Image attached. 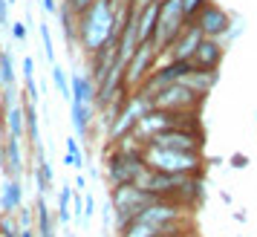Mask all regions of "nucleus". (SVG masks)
Here are the masks:
<instances>
[{
  "instance_id": "1",
  "label": "nucleus",
  "mask_w": 257,
  "mask_h": 237,
  "mask_svg": "<svg viewBox=\"0 0 257 237\" xmlns=\"http://www.w3.org/2000/svg\"><path fill=\"white\" fill-rule=\"evenodd\" d=\"M145 171V159H142V145L127 136L116 142L104 156V179L107 185H127V182H136L139 174Z\"/></svg>"
},
{
  "instance_id": "2",
  "label": "nucleus",
  "mask_w": 257,
  "mask_h": 237,
  "mask_svg": "<svg viewBox=\"0 0 257 237\" xmlns=\"http://www.w3.org/2000/svg\"><path fill=\"white\" fill-rule=\"evenodd\" d=\"M145 168L159 174H179V177H202L205 156L202 154H182V151H165L156 145H142Z\"/></svg>"
},
{
  "instance_id": "3",
  "label": "nucleus",
  "mask_w": 257,
  "mask_h": 237,
  "mask_svg": "<svg viewBox=\"0 0 257 237\" xmlns=\"http://www.w3.org/2000/svg\"><path fill=\"white\" fill-rule=\"evenodd\" d=\"M156 200L153 194H148L145 188L139 185H113L110 188V205H113V214H116V231L118 228H124L130 220H136L142 214V208H148L151 202Z\"/></svg>"
},
{
  "instance_id": "4",
  "label": "nucleus",
  "mask_w": 257,
  "mask_h": 237,
  "mask_svg": "<svg viewBox=\"0 0 257 237\" xmlns=\"http://www.w3.org/2000/svg\"><path fill=\"white\" fill-rule=\"evenodd\" d=\"M185 15H182V3L179 0H159V21H156V32H153V49L159 52V58L168 55V49L174 44L179 32L185 29Z\"/></svg>"
},
{
  "instance_id": "5",
  "label": "nucleus",
  "mask_w": 257,
  "mask_h": 237,
  "mask_svg": "<svg viewBox=\"0 0 257 237\" xmlns=\"http://www.w3.org/2000/svg\"><path fill=\"white\" fill-rule=\"evenodd\" d=\"M148 145H156V148H165V151H182V154H202V148H205V131H202V125L168 128V131L156 133Z\"/></svg>"
},
{
  "instance_id": "6",
  "label": "nucleus",
  "mask_w": 257,
  "mask_h": 237,
  "mask_svg": "<svg viewBox=\"0 0 257 237\" xmlns=\"http://www.w3.org/2000/svg\"><path fill=\"white\" fill-rule=\"evenodd\" d=\"M151 101L148 98H142L139 93H130V98L124 101V107L118 110V116L110 122V128H107V142L116 145L121 142V139H127L130 133H133V128H136V122H139L148 110H151Z\"/></svg>"
},
{
  "instance_id": "7",
  "label": "nucleus",
  "mask_w": 257,
  "mask_h": 237,
  "mask_svg": "<svg viewBox=\"0 0 257 237\" xmlns=\"http://www.w3.org/2000/svg\"><path fill=\"white\" fill-rule=\"evenodd\" d=\"M205 98H199L197 93H191L185 84H171L165 87L162 93L153 98V107L156 110H168V113H199Z\"/></svg>"
},
{
  "instance_id": "8",
  "label": "nucleus",
  "mask_w": 257,
  "mask_h": 237,
  "mask_svg": "<svg viewBox=\"0 0 257 237\" xmlns=\"http://www.w3.org/2000/svg\"><path fill=\"white\" fill-rule=\"evenodd\" d=\"M159 52L153 49V44H139L136 47V52L127 58V64H124V84H127L130 90H136L148 75H151V70L159 64Z\"/></svg>"
},
{
  "instance_id": "9",
  "label": "nucleus",
  "mask_w": 257,
  "mask_h": 237,
  "mask_svg": "<svg viewBox=\"0 0 257 237\" xmlns=\"http://www.w3.org/2000/svg\"><path fill=\"white\" fill-rule=\"evenodd\" d=\"M194 24L202 29V35L205 38H214V41H222V38L231 32V15L225 12L222 6H217V3H208L202 12L197 15V21Z\"/></svg>"
},
{
  "instance_id": "10",
  "label": "nucleus",
  "mask_w": 257,
  "mask_h": 237,
  "mask_svg": "<svg viewBox=\"0 0 257 237\" xmlns=\"http://www.w3.org/2000/svg\"><path fill=\"white\" fill-rule=\"evenodd\" d=\"M202 29H199L194 21L191 24H185V29L179 32V38H176L174 44H171V49H168V58L174 61H191L194 58V52H197V47L202 44Z\"/></svg>"
},
{
  "instance_id": "11",
  "label": "nucleus",
  "mask_w": 257,
  "mask_h": 237,
  "mask_svg": "<svg viewBox=\"0 0 257 237\" xmlns=\"http://www.w3.org/2000/svg\"><path fill=\"white\" fill-rule=\"evenodd\" d=\"M222 58H225V44L222 41H214V38H202V44L197 47L191 64L197 70H220Z\"/></svg>"
},
{
  "instance_id": "12",
  "label": "nucleus",
  "mask_w": 257,
  "mask_h": 237,
  "mask_svg": "<svg viewBox=\"0 0 257 237\" xmlns=\"http://www.w3.org/2000/svg\"><path fill=\"white\" fill-rule=\"evenodd\" d=\"M217 81H220V70H197V67H194L179 84H185L191 93H197L199 98H205V95L214 90Z\"/></svg>"
},
{
  "instance_id": "13",
  "label": "nucleus",
  "mask_w": 257,
  "mask_h": 237,
  "mask_svg": "<svg viewBox=\"0 0 257 237\" xmlns=\"http://www.w3.org/2000/svg\"><path fill=\"white\" fill-rule=\"evenodd\" d=\"M156 21H159V0L148 3L142 12H136V41L139 44H151L153 32H156Z\"/></svg>"
},
{
  "instance_id": "14",
  "label": "nucleus",
  "mask_w": 257,
  "mask_h": 237,
  "mask_svg": "<svg viewBox=\"0 0 257 237\" xmlns=\"http://www.w3.org/2000/svg\"><path fill=\"white\" fill-rule=\"evenodd\" d=\"M95 116H98L95 104H84V101H70V122H72V131H75V136H78V139L90 133V128H93Z\"/></svg>"
},
{
  "instance_id": "15",
  "label": "nucleus",
  "mask_w": 257,
  "mask_h": 237,
  "mask_svg": "<svg viewBox=\"0 0 257 237\" xmlns=\"http://www.w3.org/2000/svg\"><path fill=\"white\" fill-rule=\"evenodd\" d=\"M21 205H24V185H21V179L6 177L3 179V188H0V211L15 214Z\"/></svg>"
},
{
  "instance_id": "16",
  "label": "nucleus",
  "mask_w": 257,
  "mask_h": 237,
  "mask_svg": "<svg viewBox=\"0 0 257 237\" xmlns=\"http://www.w3.org/2000/svg\"><path fill=\"white\" fill-rule=\"evenodd\" d=\"M70 101H84V104H95V81L90 72H72L70 78Z\"/></svg>"
},
{
  "instance_id": "17",
  "label": "nucleus",
  "mask_w": 257,
  "mask_h": 237,
  "mask_svg": "<svg viewBox=\"0 0 257 237\" xmlns=\"http://www.w3.org/2000/svg\"><path fill=\"white\" fill-rule=\"evenodd\" d=\"M35 231L38 237H58L55 234V214L49 211V202L44 194H38L35 200Z\"/></svg>"
},
{
  "instance_id": "18",
  "label": "nucleus",
  "mask_w": 257,
  "mask_h": 237,
  "mask_svg": "<svg viewBox=\"0 0 257 237\" xmlns=\"http://www.w3.org/2000/svg\"><path fill=\"white\" fill-rule=\"evenodd\" d=\"M3 122H6V136L24 139V133H26V113H24V101H15V104L3 107Z\"/></svg>"
},
{
  "instance_id": "19",
  "label": "nucleus",
  "mask_w": 257,
  "mask_h": 237,
  "mask_svg": "<svg viewBox=\"0 0 257 237\" xmlns=\"http://www.w3.org/2000/svg\"><path fill=\"white\" fill-rule=\"evenodd\" d=\"M58 24H61V35H64V44L70 49V58H72V47H78V32H75V12L70 9V3L64 0L58 3Z\"/></svg>"
},
{
  "instance_id": "20",
  "label": "nucleus",
  "mask_w": 257,
  "mask_h": 237,
  "mask_svg": "<svg viewBox=\"0 0 257 237\" xmlns=\"http://www.w3.org/2000/svg\"><path fill=\"white\" fill-rule=\"evenodd\" d=\"M0 90H12L18 93V72H15L12 49H0Z\"/></svg>"
},
{
  "instance_id": "21",
  "label": "nucleus",
  "mask_w": 257,
  "mask_h": 237,
  "mask_svg": "<svg viewBox=\"0 0 257 237\" xmlns=\"http://www.w3.org/2000/svg\"><path fill=\"white\" fill-rule=\"evenodd\" d=\"M52 182H55V168L47 159V154L35 159V191L47 197V191H52Z\"/></svg>"
},
{
  "instance_id": "22",
  "label": "nucleus",
  "mask_w": 257,
  "mask_h": 237,
  "mask_svg": "<svg viewBox=\"0 0 257 237\" xmlns=\"http://www.w3.org/2000/svg\"><path fill=\"white\" fill-rule=\"evenodd\" d=\"M118 237H165V231L156 228L153 223H148V220L136 217V220H130L124 228H118Z\"/></svg>"
},
{
  "instance_id": "23",
  "label": "nucleus",
  "mask_w": 257,
  "mask_h": 237,
  "mask_svg": "<svg viewBox=\"0 0 257 237\" xmlns=\"http://www.w3.org/2000/svg\"><path fill=\"white\" fill-rule=\"evenodd\" d=\"M21 72H24V81H26V98L24 101H29V104H35L41 101V90H38L35 84V58L32 55H24V67H21Z\"/></svg>"
},
{
  "instance_id": "24",
  "label": "nucleus",
  "mask_w": 257,
  "mask_h": 237,
  "mask_svg": "<svg viewBox=\"0 0 257 237\" xmlns=\"http://www.w3.org/2000/svg\"><path fill=\"white\" fill-rule=\"evenodd\" d=\"M24 113H26V136H29V145H32V154L44 151V145H41V125H38V107L24 101Z\"/></svg>"
},
{
  "instance_id": "25",
  "label": "nucleus",
  "mask_w": 257,
  "mask_h": 237,
  "mask_svg": "<svg viewBox=\"0 0 257 237\" xmlns=\"http://www.w3.org/2000/svg\"><path fill=\"white\" fill-rule=\"evenodd\" d=\"M72 182H64L58 188V211H55V223H61V225H67L70 223V217H72V211H70V202H72Z\"/></svg>"
},
{
  "instance_id": "26",
  "label": "nucleus",
  "mask_w": 257,
  "mask_h": 237,
  "mask_svg": "<svg viewBox=\"0 0 257 237\" xmlns=\"http://www.w3.org/2000/svg\"><path fill=\"white\" fill-rule=\"evenodd\" d=\"M64 148H67V156H64V165H70L72 171H81L84 168V151H81V139L78 136H67V142H64Z\"/></svg>"
},
{
  "instance_id": "27",
  "label": "nucleus",
  "mask_w": 257,
  "mask_h": 237,
  "mask_svg": "<svg viewBox=\"0 0 257 237\" xmlns=\"http://www.w3.org/2000/svg\"><path fill=\"white\" fill-rule=\"evenodd\" d=\"M52 84H55V90H58V95L64 98V101H70V75H67V70L64 67H58V64H52Z\"/></svg>"
},
{
  "instance_id": "28",
  "label": "nucleus",
  "mask_w": 257,
  "mask_h": 237,
  "mask_svg": "<svg viewBox=\"0 0 257 237\" xmlns=\"http://www.w3.org/2000/svg\"><path fill=\"white\" fill-rule=\"evenodd\" d=\"M38 35H41V44H44V58L52 67L55 64V47H52V35H49V24H35Z\"/></svg>"
},
{
  "instance_id": "29",
  "label": "nucleus",
  "mask_w": 257,
  "mask_h": 237,
  "mask_svg": "<svg viewBox=\"0 0 257 237\" xmlns=\"http://www.w3.org/2000/svg\"><path fill=\"white\" fill-rule=\"evenodd\" d=\"M12 217H15V223H18V228H32L35 225V205H21Z\"/></svg>"
},
{
  "instance_id": "30",
  "label": "nucleus",
  "mask_w": 257,
  "mask_h": 237,
  "mask_svg": "<svg viewBox=\"0 0 257 237\" xmlns=\"http://www.w3.org/2000/svg\"><path fill=\"white\" fill-rule=\"evenodd\" d=\"M182 3V15H185V21L191 24V21H197V15L208 6L211 0H179Z\"/></svg>"
},
{
  "instance_id": "31",
  "label": "nucleus",
  "mask_w": 257,
  "mask_h": 237,
  "mask_svg": "<svg viewBox=\"0 0 257 237\" xmlns=\"http://www.w3.org/2000/svg\"><path fill=\"white\" fill-rule=\"evenodd\" d=\"M0 237H21V228H18L12 214H3L0 217Z\"/></svg>"
},
{
  "instance_id": "32",
  "label": "nucleus",
  "mask_w": 257,
  "mask_h": 237,
  "mask_svg": "<svg viewBox=\"0 0 257 237\" xmlns=\"http://www.w3.org/2000/svg\"><path fill=\"white\" fill-rule=\"evenodd\" d=\"M101 223H104V234H110V231L116 228V214H113V205H110V200H107L104 208H101Z\"/></svg>"
},
{
  "instance_id": "33",
  "label": "nucleus",
  "mask_w": 257,
  "mask_h": 237,
  "mask_svg": "<svg viewBox=\"0 0 257 237\" xmlns=\"http://www.w3.org/2000/svg\"><path fill=\"white\" fill-rule=\"evenodd\" d=\"M9 32H12V38L18 41V44H26V35H29V26H26L24 21H12V26H9Z\"/></svg>"
},
{
  "instance_id": "34",
  "label": "nucleus",
  "mask_w": 257,
  "mask_h": 237,
  "mask_svg": "<svg viewBox=\"0 0 257 237\" xmlns=\"http://www.w3.org/2000/svg\"><path fill=\"white\" fill-rule=\"evenodd\" d=\"M93 217H95V197H93V194H84V214H81L84 225L90 223Z\"/></svg>"
},
{
  "instance_id": "35",
  "label": "nucleus",
  "mask_w": 257,
  "mask_h": 237,
  "mask_svg": "<svg viewBox=\"0 0 257 237\" xmlns=\"http://www.w3.org/2000/svg\"><path fill=\"white\" fill-rule=\"evenodd\" d=\"M9 6H12V0H0V29H9L12 21H9Z\"/></svg>"
},
{
  "instance_id": "36",
  "label": "nucleus",
  "mask_w": 257,
  "mask_h": 237,
  "mask_svg": "<svg viewBox=\"0 0 257 237\" xmlns=\"http://www.w3.org/2000/svg\"><path fill=\"white\" fill-rule=\"evenodd\" d=\"M67 3H70V9H72L75 15H81L84 9H90V6H93L95 0H67Z\"/></svg>"
},
{
  "instance_id": "37",
  "label": "nucleus",
  "mask_w": 257,
  "mask_h": 237,
  "mask_svg": "<svg viewBox=\"0 0 257 237\" xmlns=\"http://www.w3.org/2000/svg\"><path fill=\"white\" fill-rule=\"evenodd\" d=\"M228 162H231V168H237V171H243V168L248 165V156H245V154H234L231 159H228Z\"/></svg>"
},
{
  "instance_id": "38",
  "label": "nucleus",
  "mask_w": 257,
  "mask_h": 237,
  "mask_svg": "<svg viewBox=\"0 0 257 237\" xmlns=\"http://www.w3.org/2000/svg\"><path fill=\"white\" fill-rule=\"evenodd\" d=\"M41 9L47 15H58V0H41Z\"/></svg>"
},
{
  "instance_id": "39",
  "label": "nucleus",
  "mask_w": 257,
  "mask_h": 237,
  "mask_svg": "<svg viewBox=\"0 0 257 237\" xmlns=\"http://www.w3.org/2000/svg\"><path fill=\"white\" fill-rule=\"evenodd\" d=\"M240 35H243V21H237V24H231V32H228L225 38H231V41H237Z\"/></svg>"
},
{
  "instance_id": "40",
  "label": "nucleus",
  "mask_w": 257,
  "mask_h": 237,
  "mask_svg": "<svg viewBox=\"0 0 257 237\" xmlns=\"http://www.w3.org/2000/svg\"><path fill=\"white\" fill-rule=\"evenodd\" d=\"M72 188L84 191V188H87V177H84V174H78V177H75V182H72Z\"/></svg>"
},
{
  "instance_id": "41",
  "label": "nucleus",
  "mask_w": 257,
  "mask_h": 237,
  "mask_svg": "<svg viewBox=\"0 0 257 237\" xmlns=\"http://www.w3.org/2000/svg\"><path fill=\"white\" fill-rule=\"evenodd\" d=\"M21 237H38L35 225H32V228H21Z\"/></svg>"
},
{
  "instance_id": "42",
  "label": "nucleus",
  "mask_w": 257,
  "mask_h": 237,
  "mask_svg": "<svg viewBox=\"0 0 257 237\" xmlns=\"http://www.w3.org/2000/svg\"><path fill=\"white\" fill-rule=\"evenodd\" d=\"M234 220L237 223H245V211H234Z\"/></svg>"
},
{
  "instance_id": "43",
  "label": "nucleus",
  "mask_w": 257,
  "mask_h": 237,
  "mask_svg": "<svg viewBox=\"0 0 257 237\" xmlns=\"http://www.w3.org/2000/svg\"><path fill=\"white\" fill-rule=\"evenodd\" d=\"M179 237H197V234H188V231H185V234H179Z\"/></svg>"
},
{
  "instance_id": "44",
  "label": "nucleus",
  "mask_w": 257,
  "mask_h": 237,
  "mask_svg": "<svg viewBox=\"0 0 257 237\" xmlns=\"http://www.w3.org/2000/svg\"><path fill=\"white\" fill-rule=\"evenodd\" d=\"M67 237H75V234H72V228H70V231H67Z\"/></svg>"
},
{
  "instance_id": "45",
  "label": "nucleus",
  "mask_w": 257,
  "mask_h": 237,
  "mask_svg": "<svg viewBox=\"0 0 257 237\" xmlns=\"http://www.w3.org/2000/svg\"><path fill=\"white\" fill-rule=\"evenodd\" d=\"M165 237H179V234H165Z\"/></svg>"
},
{
  "instance_id": "46",
  "label": "nucleus",
  "mask_w": 257,
  "mask_h": 237,
  "mask_svg": "<svg viewBox=\"0 0 257 237\" xmlns=\"http://www.w3.org/2000/svg\"><path fill=\"white\" fill-rule=\"evenodd\" d=\"M12 3H15V0H12Z\"/></svg>"
}]
</instances>
